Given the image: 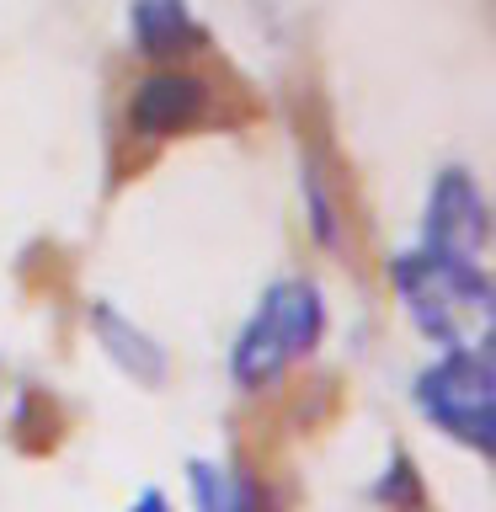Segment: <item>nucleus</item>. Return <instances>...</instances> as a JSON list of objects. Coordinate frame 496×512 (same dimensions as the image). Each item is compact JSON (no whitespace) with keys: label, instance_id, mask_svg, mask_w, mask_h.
<instances>
[{"label":"nucleus","instance_id":"9","mask_svg":"<svg viewBox=\"0 0 496 512\" xmlns=\"http://www.w3.org/2000/svg\"><path fill=\"white\" fill-rule=\"evenodd\" d=\"M304 192H310V230L326 251H347V230H342V208H336L326 176H320V160H310V176H304Z\"/></svg>","mask_w":496,"mask_h":512},{"label":"nucleus","instance_id":"11","mask_svg":"<svg viewBox=\"0 0 496 512\" xmlns=\"http://www.w3.org/2000/svg\"><path fill=\"white\" fill-rule=\"evenodd\" d=\"M128 512H171V502H166V491H139V502Z\"/></svg>","mask_w":496,"mask_h":512},{"label":"nucleus","instance_id":"7","mask_svg":"<svg viewBox=\"0 0 496 512\" xmlns=\"http://www.w3.org/2000/svg\"><path fill=\"white\" fill-rule=\"evenodd\" d=\"M187 486L198 512H278V496L267 491V480L246 470V464H214V459H192L187 464Z\"/></svg>","mask_w":496,"mask_h":512},{"label":"nucleus","instance_id":"1","mask_svg":"<svg viewBox=\"0 0 496 512\" xmlns=\"http://www.w3.org/2000/svg\"><path fill=\"white\" fill-rule=\"evenodd\" d=\"M390 288L400 294V310L438 352H470L491 347V299L496 288L480 262L443 256L427 246H406L390 256Z\"/></svg>","mask_w":496,"mask_h":512},{"label":"nucleus","instance_id":"5","mask_svg":"<svg viewBox=\"0 0 496 512\" xmlns=\"http://www.w3.org/2000/svg\"><path fill=\"white\" fill-rule=\"evenodd\" d=\"M208 118V80L192 70H150L128 96V128L139 139H176Z\"/></svg>","mask_w":496,"mask_h":512},{"label":"nucleus","instance_id":"10","mask_svg":"<svg viewBox=\"0 0 496 512\" xmlns=\"http://www.w3.org/2000/svg\"><path fill=\"white\" fill-rule=\"evenodd\" d=\"M374 496L384 507H395V512H422V486H416V464L406 454H395L390 459V470H384V480L374 486Z\"/></svg>","mask_w":496,"mask_h":512},{"label":"nucleus","instance_id":"2","mask_svg":"<svg viewBox=\"0 0 496 512\" xmlns=\"http://www.w3.org/2000/svg\"><path fill=\"white\" fill-rule=\"evenodd\" d=\"M326 336V299L310 278H278L256 299L251 320L230 342L235 390H272L288 368L304 363Z\"/></svg>","mask_w":496,"mask_h":512},{"label":"nucleus","instance_id":"8","mask_svg":"<svg viewBox=\"0 0 496 512\" xmlns=\"http://www.w3.org/2000/svg\"><path fill=\"white\" fill-rule=\"evenodd\" d=\"M91 326H96V336H102L107 358L118 363L123 374H134L139 384H160V379H166V352H160L123 310H112V304H96V310H91Z\"/></svg>","mask_w":496,"mask_h":512},{"label":"nucleus","instance_id":"6","mask_svg":"<svg viewBox=\"0 0 496 512\" xmlns=\"http://www.w3.org/2000/svg\"><path fill=\"white\" fill-rule=\"evenodd\" d=\"M128 27H134V48L155 70H176V59L198 54L208 43L203 22L187 11V0H134L128 11Z\"/></svg>","mask_w":496,"mask_h":512},{"label":"nucleus","instance_id":"3","mask_svg":"<svg viewBox=\"0 0 496 512\" xmlns=\"http://www.w3.org/2000/svg\"><path fill=\"white\" fill-rule=\"evenodd\" d=\"M496 368H491V347H470V352H438V363H427L416 374L411 395L422 416L438 432H448L454 443L491 454L496 443Z\"/></svg>","mask_w":496,"mask_h":512},{"label":"nucleus","instance_id":"4","mask_svg":"<svg viewBox=\"0 0 496 512\" xmlns=\"http://www.w3.org/2000/svg\"><path fill=\"white\" fill-rule=\"evenodd\" d=\"M491 240V214H486V192L464 166H443L438 182L427 192V214H422V235L416 246L443 251V256H464L480 262Z\"/></svg>","mask_w":496,"mask_h":512}]
</instances>
